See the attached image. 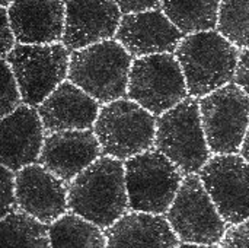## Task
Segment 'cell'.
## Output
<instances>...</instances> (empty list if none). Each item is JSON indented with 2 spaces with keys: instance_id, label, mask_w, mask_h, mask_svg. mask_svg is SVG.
<instances>
[{
  "instance_id": "cell-1",
  "label": "cell",
  "mask_w": 249,
  "mask_h": 248,
  "mask_svg": "<svg viewBox=\"0 0 249 248\" xmlns=\"http://www.w3.org/2000/svg\"><path fill=\"white\" fill-rule=\"evenodd\" d=\"M69 210L108 229L128 210L124 162L102 155L69 184Z\"/></svg>"
},
{
  "instance_id": "cell-2",
  "label": "cell",
  "mask_w": 249,
  "mask_h": 248,
  "mask_svg": "<svg viewBox=\"0 0 249 248\" xmlns=\"http://www.w3.org/2000/svg\"><path fill=\"white\" fill-rule=\"evenodd\" d=\"M239 54V48L217 31L184 35L175 56L182 67L188 95L203 98L232 83Z\"/></svg>"
},
{
  "instance_id": "cell-3",
  "label": "cell",
  "mask_w": 249,
  "mask_h": 248,
  "mask_svg": "<svg viewBox=\"0 0 249 248\" xmlns=\"http://www.w3.org/2000/svg\"><path fill=\"white\" fill-rule=\"evenodd\" d=\"M131 64L124 45L107 39L71 51L67 79L105 105L127 95Z\"/></svg>"
},
{
  "instance_id": "cell-4",
  "label": "cell",
  "mask_w": 249,
  "mask_h": 248,
  "mask_svg": "<svg viewBox=\"0 0 249 248\" xmlns=\"http://www.w3.org/2000/svg\"><path fill=\"white\" fill-rule=\"evenodd\" d=\"M155 149L174 162L184 175L198 174L209 162L212 152L197 98L188 96L156 118Z\"/></svg>"
},
{
  "instance_id": "cell-5",
  "label": "cell",
  "mask_w": 249,
  "mask_h": 248,
  "mask_svg": "<svg viewBox=\"0 0 249 248\" xmlns=\"http://www.w3.org/2000/svg\"><path fill=\"white\" fill-rule=\"evenodd\" d=\"M128 209L166 215L182 184L184 174L158 149L124 161Z\"/></svg>"
},
{
  "instance_id": "cell-6",
  "label": "cell",
  "mask_w": 249,
  "mask_h": 248,
  "mask_svg": "<svg viewBox=\"0 0 249 248\" xmlns=\"http://www.w3.org/2000/svg\"><path fill=\"white\" fill-rule=\"evenodd\" d=\"M102 155L127 161L155 148L156 118L131 99L105 104L93 126Z\"/></svg>"
},
{
  "instance_id": "cell-7",
  "label": "cell",
  "mask_w": 249,
  "mask_h": 248,
  "mask_svg": "<svg viewBox=\"0 0 249 248\" xmlns=\"http://www.w3.org/2000/svg\"><path fill=\"white\" fill-rule=\"evenodd\" d=\"M127 95L158 117L188 98L185 76L177 56L163 53L134 58Z\"/></svg>"
},
{
  "instance_id": "cell-8",
  "label": "cell",
  "mask_w": 249,
  "mask_h": 248,
  "mask_svg": "<svg viewBox=\"0 0 249 248\" xmlns=\"http://www.w3.org/2000/svg\"><path fill=\"white\" fill-rule=\"evenodd\" d=\"M18 80L23 104L39 107L69 76L70 53L63 42L18 44L4 58Z\"/></svg>"
},
{
  "instance_id": "cell-9",
  "label": "cell",
  "mask_w": 249,
  "mask_h": 248,
  "mask_svg": "<svg viewBox=\"0 0 249 248\" xmlns=\"http://www.w3.org/2000/svg\"><path fill=\"white\" fill-rule=\"evenodd\" d=\"M166 219L181 243L219 246L228 229L197 174L184 177Z\"/></svg>"
},
{
  "instance_id": "cell-10",
  "label": "cell",
  "mask_w": 249,
  "mask_h": 248,
  "mask_svg": "<svg viewBox=\"0 0 249 248\" xmlns=\"http://www.w3.org/2000/svg\"><path fill=\"white\" fill-rule=\"evenodd\" d=\"M201 123L214 155L241 151L249 126V96L236 83L216 89L200 98Z\"/></svg>"
},
{
  "instance_id": "cell-11",
  "label": "cell",
  "mask_w": 249,
  "mask_h": 248,
  "mask_svg": "<svg viewBox=\"0 0 249 248\" xmlns=\"http://www.w3.org/2000/svg\"><path fill=\"white\" fill-rule=\"evenodd\" d=\"M198 175L226 224L249 219V162L242 155H213Z\"/></svg>"
},
{
  "instance_id": "cell-12",
  "label": "cell",
  "mask_w": 249,
  "mask_h": 248,
  "mask_svg": "<svg viewBox=\"0 0 249 248\" xmlns=\"http://www.w3.org/2000/svg\"><path fill=\"white\" fill-rule=\"evenodd\" d=\"M18 209L51 225L69 210V184L41 164L16 172Z\"/></svg>"
},
{
  "instance_id": "cell-13",
  "label": "cell",
  "mask_w": 249,
  "mask_h": 248,
  "mask_svg": "<svg viewBox=\"0 0 249 248\" xmlns=\"http://www.w3.org/2000/svg\"><path fill=\"white\" fill-rule=\"evenodd\" d=\"M123 12L115 0L66 1L63 44L69 51L112 39L117 35Z\"/></svg>"
},
{
  "instance_id": "cell-14",
  "label": "cell",
  "mask_w": 249,
  "mask_h": 248,
  "mask_svg": "<svg viewBox=\"0 0 249 248\" xmlns=\"http://www.w3.org/2000/svg\"><path fill=\"white\" fill-rule=\"evenodd\" d=\"M102 155L93 130H66L45 136L39 164L70 184Z\"/></svg>"
},
{
  "instance_id": "cell-15",
  "label": "cell",
  "mask_w": 249,
  "mask_h": 248,
  "mask_svg": "<svg viewBox=\"0 0 249 248\" xmlns=\"http://www.w3.org/2000/svg\"><path fill=\"white\" fill-rule=\"evenodd\" d=\"M134 57L175 53L184 34L160 10L123 15L115 35Z\"/></svg>"
},
{
  "instance_id": "cell-16",
  "label": "cell",
  "mask_w": 249,
  "mask_h": 248,
  "mask_svg": "<svg viewBox=\"0 0 249 248\" xmlns=\"http://www.w3.org/2000/svg\"><path fill=\"white\" fill-rule=\"evenodd\" d=\"M45 129L35 107L22 104L1 118V165L13 172L39 161Z\"/></svg>"
},
{
  "instance_id": "cell-17",
  "label": "cell",
  "mask_w": 249,
  "mask_h": 248,
  "mask_svg": "<svg viewBox=\"0 0 249 248\" xmlns=\"http://www.w3.org/2000/svg\"><path fill=\"white\" fill-rule=\"evenodd\" d=\"M7 15L18 44L42 45L63 41L64 0H13L7 6Z\"/></svg>"
},
{
  "instance_id": "cell-18",
  "label": "cell",
  "mask_w": 249,
  "mask_h": 248,
  "mask_svg": "<svg viewBox=\"0 0 249 248\" xmlns=\"http://www.w3.org/2000/svg\"><path fill=\"white\" fill-rule=\"evenodd\" d=\"M99 102L82 88L66 79L38 107L45 133L66 130H89L95 126Z\"/></svg>"
},
{
  "instance_id": "cell-19",
  "label": "cell",
  "mask_w": 249,
  "mask_h": 248,
  "mask_svg": "<svg viewBox=\"0 0 249 248\" xmlns=\"http://www.w3.org/2000/svg\"><path fill=\"white\" fill-rule=\"evenodd\" d=\"M108 248H177L179 238L163 215L127 212L105 229Z\"/></svg>"
},
{
  "instance_id": "cell-20",
  "label": "cell",
  "mask_w": 249,
  "mask_h": 248,
  "mask_svg": "<svg viewBox=\"0 0 249 248\" xmlns=\"http://www.w3.org/2000/svg\"><path fill=\"white\" fill-rule=\"evenodd\" d=\"M222 0H163L162 12L184 34L214 31Z\"/></svg>"
},
{
  "instance_id": "cell-21",
  "label": "cell",
  "mask_w": 249,
  "mask_h": 248,
  "mask_svg": "<svg viewBox=\"0 0 249 248\" xmlns=\"http://www.w3.org/2000/svg\"><path fill=\"white\" fill-rule=\"evenodd\" d=\"M51 248H108L102 229L76 213H66L50 225Z\"/></svg>"
},
{
  "instance_id": "cell-22",
  "label": "cell",
  "mask_w": 249,
  "mask_h": 248,
  "mask_svg": "<svg viewBox=\"0 0 249 248\" xmlns=\"http://www.w3.org/2000/svg\"><path fill=\"white\" fill-rule=\"evenodd\" d=\"M1 248H51L50 227L22 210L1 218Z\"/></svg>"
},
{
  "instance_id": "cell-23",
  "label": "cell",
  "mask_w": 249,
  "mask_h": 248,
  "mask_svg": "<svg viewBox=\"0 0 249 248\" xmlns=\"http://www.w3.org/2000/svg\"><path fill=\"white\" fill-rule=\"evenodd\" d=\"M216 31L239 50L249 48V0H222Z\"/></svg>"
},
{
  "instance_id": "cell-24",
  "label": "cell",
  "mask_w": 249,
  "mask_h": 248,
  "mask_svg": "<svg viewBox=\"0 0 249 248\" xmlns=\"http://www.w3.org/2000/svg\"><path fill=\"white\" fill-rule=\"evenodd\" d=\"M1 85H3V89H1L0 115L3 118V117L12 114L15 110H18L23 101L18 80L15 77V73L6 60H1Z\"/></svg>"
},
{
  "instance_id": "cell-25",
  "label": "cell",
  "mask_w": 249,
  "mask_h": 248,
  "mask_svg": "<svg viewBox=\"0 0 249 248\" xmlns=\"http://www.w3.org/2000/svg\"><path fill=\"white\" fill-rule=\"evenodd\" d=\"M1 175V218L9 215L13 210H18V202H16V174L3 167L0 170Z\"/></svg>"
},
{
  "instance_id": "cell-26",
  "label": "cell",
  "mask_w": 249,
  "mask_h": 248,
  "mask_svg": "<svg viewBox=\"0 0 249 248\" xmlns=\"http://www.w3.org/2000/svg\"><path fill=\"white\" fill-rule=\"evenodd\" d=\"M219 248H249V219L228 227Z\"/></svg>"
},
{
  "instance_id": "cell-27",
  "label": "cell",
  "mask_w": 249,
  "mask_h": 248,
  "mask_svg": "<svg viewBox=\"0 0 249 248\" xmlns=\"http://www.w3.org/2000/svg\"><path fill=\"white\" fill-rule=\"evenodd\" d=\"M0 12H1V60H4L9 56V53L18 45V41L9 20L7 7H1Z\"/></svg>"
},
{
  "instance_id": "cell-28",
  "label": "cell",
  "mask_w": 249,
  "mask_h": 248,
  "mask_svg": "<svg viewBox=\"0 0 249 248\" xmlns=\"http://www.w3.org/2000/svg\"><path fill=\"white\" fill-rule=\"evenodd\" d=\"M124 15L158 10L163 0H115Z\"/></svg>"
},
{
  "instance_id": "cell-29",
  "label": "cell",
  "mask_w": 249,
  "mask_h": 248,
  "mask_svg": "<svg viewBox=\"0 0 249 248\" xmlns=\"http://www.w3.org/2000/svg\"><path fill=\"white\" fill-rule=\"evenodd\" d=\"M233 82L245 91V94L249 96V48H245L239 54L236 72Z\"/></svg>"
},
{
  "instance_id": "cell-30",
  "label": "cell",
  "mask_w": 249,
  "mask_h": 248,
  "mask_svg": "<svg viewBox=\"0 0 249 248\" xmlns=\"http://www.w3.org/2000/svg\"><path fill=\"white\" fill-rule=\"evenodd\" d=\"M241 155L247 159L249 162V126H248V130H247V134H245V139H244V142H242V146H241Z\"/></svg>"
},
{
  "instance_id": "cell-31",
  "label": "cell",
  "mask_w": 249,
  "mask_h": 248,
  "mask_svg": "<svg viewBox=\"0 0 249 248\" xmlns=\"http://www.w3.org/2000/svg\"><path fill=\"white\" fill-rule=\"evenodd\" d=\"M177 248H219L217 246H204V244H190V243H182Z\"/></svg>"
},
{
  "instance_id": "cell-32",
  "label": "cell",
  "mask_w": 249,
  "mask_h": 248,
  "mask_svg": "<svg viewBox=\"0 0 249 248\" xmlns=\"http://www.w3.org/2000/svg\"><path fill=\"white\" fill-rule=\"evenodd\" d=\"M13 0H1V7H7Z\"/></svg>"
},
{
  "instance_id": "cell-33",
  "label": "cell",
  "mask_w": 249,
  "mask_h": 248,
  "mask_svg": "<svg viewBox=\"0 0 249 248\" xmlns=\"http://www.w3.org/2000/svg\"><path fill=\"white\" fill-rule=\"evenodd\" d=\"M64 1H69V0H64Z\"/></svg>"
}]
</instances>
